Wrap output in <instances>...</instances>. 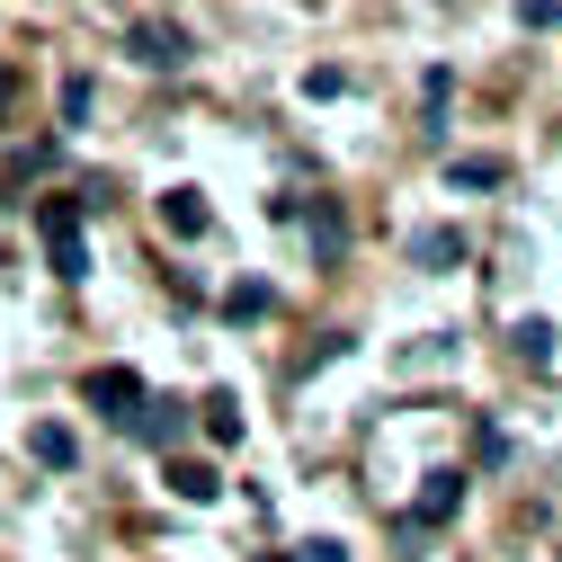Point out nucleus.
Returning <instances> with one entry per match:
<instances>
[{
	"instance_id": "nucleus-6",
	"label": "nucleus",
	"mask_w": 562,
	"mask_h": 562,
	"mask_svg": "<svg viewBox=\"0 0 562 562\" xmlns=\"http://www.w3.org/2000/svg\"><path fill=\"white\" fill-rule=\"evenodd\" d=\"M27 456H36L45 473H72V464H81V438L63 429V419H36V429H27Z\"/></svg>"
},
{
	"instance_id": "nucleus-16",
	"label": "nucleus",
	"mask_w": 562,
	"mask_h": 562,
	"mask_svg": "<svg viewBox=\"0 0 562 562\" xmlns=\"http://www.w3.org/2000/svg\"><path fill=\"white\" fill-rule=\"evenodd\" d=\"M295 562H348V544L339 536H313V544H295Z\"/></svg>"
},
{
	"instance_id": "nucleus-15",
	"label": "nucleus",
	"mask_w": 562,
	"mask_h": 562,
	"mask_svg": "<svg viewBox=\"0 0 562 562\" xmlns=\"http://www.w3.org/2000/svg\"><path fill=\"white\" fill-rule=\"evenodd\" d=\"M63 125H90V72L63 81Z\"/></svg>"
},
{
	"instance_id": "nucleus-2",
	"label": "nucleus",
	"mask_w": 562,
	"mask_h": 562,
	"mask_svg": "<svg viewBox=\"0 0 562 562\" xmlns=\"http://www.w3.org/2000/svg\"><path fill=\"white\" fill-rule=\"evenodd\" d=\"M81 402H90L99 419H116V429H125V419L144 411L153 393H144V375H134V367H90V384H81Z\"/></svg>"
},
{
	"instance_id": "nucleus-7",
	"label": "nucleus",
	"mask_w": 562,
	"mask_h": 562,
	"mask_svg": "<svg viewBox=\"0 0 562 562\" xmlns=\"http://www.w3.org/2000/svg\"><path fill=\"white\" fill-rule=\"evenodd\" d=\"M125 45H134V63H153V72H179L188 63V27H134Z\"/></svg>"
},
{
	"instance_id": "nucleus-10",
	"label": "nucleus",
	"mask_w": 562,
	"mask_h": 562,
	"mask_svg": "<svg viewBox=\"0 0 562 562\" xmlns=\"http://www.w3.org/2000/svg\"><path fill=\"white\" fill-rule=\"evenodd\" d=\"M224 313L233 322H268L277 313V286H268V277H241V286H224Z\"/></svg>"
},
{
	"instance_id": "nucleus-14",
	"label": "nucleus",
	"mask_w": 562,
	"mask_h": 562,
	"mask_svg": "<svg viewBox=\"0 0 562 562\" xmlns=\"http://www.w3.org/2000/svg\"><path fill=\"white\" fill-rule=\"evenodd\" d=\"M196 411H205V438H215V447H241V402L233 393H205Z\"/></svg>"
},
{
	"instance_id": "nucleus-12",
	"label": "nucleus",
	"mask_w": 562,
	"mask_h": 562,
	"mask_svg": "<svg viewBox=\"0 0 562 562\" xmlns=\"http://www.w3.org/2000/svg\"><path fill=\"white\" fill-rule=\"evenodd\" d=\"M509 348H518V358H527V367L544 375V367H553V322H544V313H527V322L509 330Z\"/></svg>"
},
{
	"instance_id": "nucleus-11",
	"label": "nucleus",
	"mask_w": 562,
	"mask_h": 562,
	"mask_svg": "<svg viewBox=\"0 0 562 562\" xmlns=\"http://www.w3.org/2000/svg\"><path fill=\"white\" fill-rule=\"evenodd\" d=\"M501 179H509L501 153H464V161H447V188H501Z\"/></svg>"
},
{
	"instance_id": "nucleus-5",
	"label": "nucleus",
	"mask_w": 562,
	"mask_h": 562,
	"mask_svg": "<svg viewBox=\"0 0 562 562\" xmlns=\"http://www.w3.org/2000/svg\"><path fill=\"white\" fill-rule=\"evenodd\" d=\"M161 482L179 491L188 509H215V491H224V473H215V464H196V456H170V464H161Z\"/></svg>"
},
{
	"instance_id": "nucleus-13",
	"label": "nucleus",
	"mask_w": 562,
	"mask_h": 562,
	"mask_svg": "<svg viewBox=\"0 0 562 562\" xmlns=\"http://www.w3.org/2000/svg\"><path fill=\"white\" fill-rule=\"evenodd\" d=\"M304 233H313V250H322V259H339V250H348V224H339V205H330V196H313Z\"/></svg>"
},
{
	"instance_id": "nucleus-3",
	"label": "nucleus",
	"mask_w": 562,
	"mask_h": 562,
	"mask_svg": "<svg viewBox=\"0 0 562 562\" xmlns=\"http://www.w3.org/2000/svg\"><path fill=\"white\" fill-rule=\"evenodd\" d=\"M456 509H464V473H456V464H438V473H429V482H419V501H411V509H402V518H411V527H419V536H429V527H447V518H456Z\"/></svg>"
},
{
	"instance_id": "nucleus-1",
	"label": "nucleus",
	"mask_w": 562,
	"mask_h": 562,
	"mask_svg": "<svg viewBox=\"0 0 562 562\" xmlns=\"http://www.w3.org/2000/svg\"><path fill=\"white\" fill-rule=\"evenodd\" d=\"M81 215H90V196H45V205H36V233H45V250H54V277H63V286H81V277H90Z\"/></svg>"
},
{
	"instance_id": "nucleus-8",
	"label": "nucleus",
	"mask_w": 562,
	"mask_h": 562,
	"mask_svg": "<svg viewBox=\"0 0 562 562\" xmlns=\"http://www.w3.org/2000/svg\"><path fill=\"white\" fill-rule=\"evenodd\" d=\"M205 224H215V215H205L196 188H170V196H161V233H170V241H196Z\"/></svg>"
},
{
	"instance_id": "nucleus-9",
	"label": "nucleus",
	"mask_w": 562,
	"mask_h": 562,
	"mask_svg": "<svg viewBox=\"0 0 562 562\" xmlns=\"http://www.w3.org/2000/svg\"><path fill=\"white\" fill-rule=\"evenodd\" d=\"M411 259H419V268H464V233H456V224L411 233Z\"/></svg>"
},
{
	"instance_id": "nucleus-4",
	"label": "nucleus",
	"mask_w": 562,
	"mask_h": 562,
	"mask_svg": "<svg viewBox=\"0 0 562 562\" xmlns=\"http://www.w3.org/2000/svg\"><path fill=\"white\" fill-rule=\"evenodd\" d=\"M125 429H134V438H144V447H161V456H170V447L188 438V402H144V411H134V419H125Z\"/></svg>"
},
{
	"instance_id": "nucleus-17",
	"label": "nucleus",
	"mask_w": 562,
	"mask_h": 562,
	"mask_svg": "<svg viewBox=\"0 0 562 562\" xmlns=\"http://www.w3.org/2000/svg\"><path fill=\"white\" fill-rule=\"evenodd\" d=\"M19 99V72H10V63H0V108H10Z\"/></svg>"
}]
</instances>
